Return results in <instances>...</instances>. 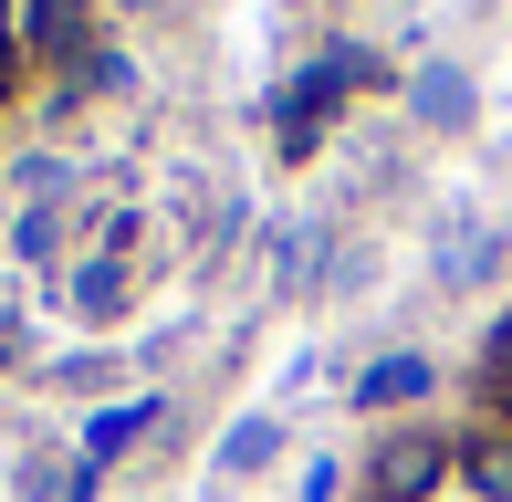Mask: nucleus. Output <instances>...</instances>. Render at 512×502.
<instances>
[{
    "instance_id": "f257e3e1",
    "label": "nucleus",
    "mask_w": 512,
    "mask_h": 502,
    "mask_svg": "<svg viewBox=\"0 0 512 502\" xmlns=\"http://www.w3.org/2000/svg\"><path fill=\"white\" fill-rule=\"evenodd\" d=\"M335 105H345V74L335 63H304V74L272 95V126H283V157H314L324 147V126H335Z\"/></svg>"
},
{
    "instance_id": "9d476101",
    "label": "nucleus",
    "mask_w": 512,
    "mask_h": 502,
    "mask_svg": "<svg viewBox=\"0 0 512 502\" xmlns=\"http://www.w3.org/2000/svg\"><path fill=\"white\" fill-rule=\"evenodd\" d=\"M11 251H21V262H53V251H63V210H21L11 220Z\"/></svg>"
},
{
    "instance_id": "20e7f679",
    "label": "nucleus",
    "mask_w": 512,
    "mask_h": 502,
    "mask_svg": "<svg viewBox=\"0 0 512 502\" xmlns=\"http://www.w3.org/2000/svg\"><path fill=\"white\" fill-rule=\"evenodd\" d=\"M63 314L74 325H115L126 314V251H74L63 262Z\"/></svg>"
},
{
    "instance_id": "1a4fd4ad",
    "label": "nucleus",
    "mask_w": 512,
    "mask_h": 502,
    "mask_svg": "<svg viewBox=\"0 0 512 502\" xmlns=\"http://www.w3.org/2000/svg\"><path fill=\"white\" fill-rule=\"evenodd\" d=\"M324 262H335V241H324V220H304V231H293L283 251H272V293H304Z\"/></svg>"
},
{
    "instance_id": "7ed1b4c3",
    "label": "nucleus",
    "mask_w": 512,
    "mask_h": 502,
    "mask_svg": "<svg viewBox=\"0 0 512 502\" xmlns=\"http://www.w3.org/2000/svg\"><path fill=\"white\" fill-rule=\"evenodd\" d=\"M398 105H408V126H429V136H450V126H471V105H481V84L460 74V63H418V74L398 84Z\"/></svg>"
},
{
    "instance_id": "9b49d317",
    "label": "nucleus",
    "mask_w": 512,
    "mask_h": 502,
    "mask_svg": "<svg viewBox=\"0 0 512 502\" xmlns=\"http://www.w3.org/2000/svg\"><path fill=\"white\" fill-rule=\"evenodd\" d=\"M366 272H377V251H366V241H335V262H324V283H335V293H356Z\"/></svg>"
},
{
    "instance_id": "f03ea898",
    "label": "nucleus",
    "mask_w": 512,
    "mask_h": 502,
    "mask_svg": "<svg viewBox=\"0 0 512 502\" xmlns=\"http://www.w3.org/2000/svg\"><path fill=\"white\" fill-rule=\"evenodd\" d=\"M502 272V231L481 210H439V293H481Z\"/></svg>"
},
{
    "instance_id": "0eeeda50",
    "label": "nucleus",
    "mask_w": 512,
    "mask_h": 502,
    "mask_svg": "<svg viewBox=\"0 0 512 502\" xmlns=\"http://www.w3.org/2000/svg\"><path fill=\"white\" fill-rule=\"evenodd\" d=\"M11 492L21 502H84V492H95V461H53V450H32V461L11 471Z\"/></svg>"
},
{
    "instance_id": "ddd939ff",
    "label": "nucleus",
    "mask_w": 512,
    "mask_h": 502,
    "mask_svg": "<svg viewBox=\"0 0 512 502\" xmlns=\"http://www.w3.org/2000/svg\"><path fill=\"white\" fill-rule=\"evenodd\" d=\"M11 11H21V0H0V21H11Z\"/></svg>"
},
{
    "instance_id": "423d86ee",
    "label": "nucleus",
    "mask_w": 512,
    "mask_h": 502,
    "mask_svg": "<svg viewBox=\"0 0 512 502\" xmlns=\"http://www.w3.org/2000/svg\"><path fill=\"white\" fill-rule=\"evenodd\" d=\"M418 398H429V356L418 346H387L377 367L356 377V408H418Z\"/></svg>"
},
{
    "instance_id": "39448f33",
    "label": "nucleus",
    "mask_w": 512,
    "mask_h": 502,
    "mask_svg": "<svg viewBox=\"0 0 512 502\" xmlns=\"http://www.w3.org/2000/svg\"><path fill=\"white\" fill-rule=\"evenodd\" d=\"M11 32H21V53H53L63 74H74V53H84V0H21Z\"/></svg>"
},
{
    "instance_id": "f8f14e48",
    "label": "nucleus",
    "mask_w": 512,
    "mask_h": 502,
    "mask_svg": "<svg viewBox=\"0 0 512 502\" xmlns=\"http://www.w3.org/2000/svg\"><path fill=\"white\" fill-rule=\"evenodd\" d=\"M11 95H21V32L0 21V105H11Z\"/></svg>"
},
{
    "instance_id": "4468645a",
    "label": "nucleus",
    "mask_w": 512,
    "mask_h": 502,
    "mask_svg": "<svg viewBox=\"0 0 512 502\" xmlns=\"http://www.w3.org/2000/svg\"><path fill=\"white\" fill-rule=\"evenodd\" d=\"M136 11H147V0H136Z\"/></svg>"
},
{
    "instance_id": "6e6552de",
    "label": "nucleus",
    "mask_w": 512,
    "mask_h": 502,
    "mask_svg": "<svg viewBox=\"0 0 512 502\" xmlns=\"http://www.w3.org/2000/svg\"><path fill=\"white\" fill-rule=\"evenodd\" d=\"M272 450H283V419H230V429H220V471H230V482L272 471Z\"/></svg>"
}]
</instances>
